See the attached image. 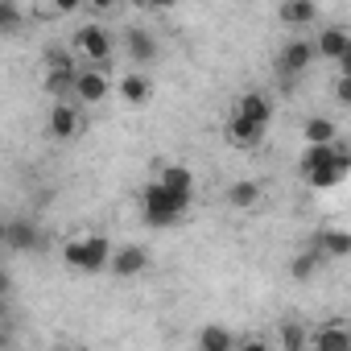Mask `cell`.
I'll return each mask as SVG.
<instances>
[{
    "mask_svg": "<svg viewBox=\"0 0 351 351\" xmlns=\"http://www.w3.org/2000/svg\"><path fill=\"white\" fill-rule=\"evenodd\" d=\"M347 173H351V149H339V157H330L326 165H318V169L306 173V182L314 191H330V186H339L347 178Z\"/></svg>",
    "mask_w": 351,
    "mask_h": 351,
    "instance_id": "9",
    "label": "cell"
},
{
    "mask_svg": "<svg viewBox=\"0 0 351 351\" xmlns=\"http://www.w3.org/2000/svg\"><path fill=\"white\" fill-rule=\"evenodd\" d=\"M54 9H58V13H66V17H75L79 9H87V0H54Z\"/></svg>",
    "mask_w": 351,
    "mask_h": 351,
    "instance_id": "29",
    "label": "cell"
},
{
    "mask_svg": "<svg viewBox=\"0 0 351 351\" xmlns=\"http://www.w3.org/2000/svg\"><path fill=\"white\" fill-rule=\"evenodd\" d=\"M75 83H79V71H58V66H46L42 75V87L50 99H71L75 95Z\"/></svg>",
    "mask_w": 351,
    "mask_h": 351,
    "instance_id": "18",
    "label": "cell"
},
{
    "mask_svg": "<svg viewBox=\"0 0 351 351\" xmlns=\"http://www.w3.org/2000/svg\"><path fill=\"white\" fill-rule=\"evenodd\" d=\"M112 87H116V83L108 79V71L91 62L87 71H79V83H75V99L91 108V104H104V99L112 95Z\"/></svg>",
    "mask_w": 351,
    "mask_h": 351,
    "instance_id": "6",
    "label": "cell"
},
{
    "mask_svg": "<svg viewBox=\"0 0 351 351\" xmlns=\"http://www.w3.org/2000/svg\"><path fill=\"white\" fill-rule=\"evenodd\" d=\"M112 252H116V244H112L108 236H99V232L75 236V240L62 244V261H66L71 269H79V273H104V269L112 265Z\"/></svg>",
    "mask_w": 351,
    "mask_h": 351,
    "instance_id": "1",
    "label": "cell"
},
{
    "mask_svg": "<svg viewBox=\"0 0 351 351\" xmlns=\"http://www.w3.org/2000/svg\"><path fill=\"white\" fill-rule=\"evenodd\" d=\"M83 108H87V104H79L75 95H71V99H54V108H50V136H54V141H75V136L87 128Z\"/></svg>",
    "mask_w": 351,
    "mask_h": 351,
    "instance_id": "4",
    "label": "cell"
},
{
    "mask_svg": "<svg viewBox=\"0 0 351 351\" xmlns=\"http://www.w3.org/2000/svg\"><path fill=\"white\" fill-rule=\"evenodd\" d=\"M149 5H153V9H173L178 0H149Z\"/></svg>",
    "mask_w": 351,
    "mask_h": 351,
    "instance_id": "32",
    "label": "cell"
},
{
    "mask_svg": "<svg viewBox=\"0 0 351 351\" xmlns=\"http://www.w3.org/2000/svg\"><path fill=\"white\" fill-rule=\"evenodd\" d=\"M116 5H120V0H87V9H91V13H112Z\"/></svg>",
    "mask_w": 351,
    "mask_h": 351,
    "instance_id": "30",
    "label": "cell"
},
{
    "mask_svg": "<svg viewBox=\"0 0 351 351\" xmlns=\"http://www.w3.org/2000/svg\"><path fill=\"white\" fill-rule=\"evenodd\" d=\"M75 58H79L75 46H71V50H62V46H50V50H46V66H58V71H79Z\"/></svg>",
    "mask_w": 351,
    "mask_h": 351,
    "instance_id": "27",
    "label": "cell"
},
{
    "mask_svg": "<svg viewBox=\"0 0 351 351\" xmlns=\"http://www.w3.org/2000/svg\"><path fill=\"white\" fill-rule=\"evenodd\" d=\"M302 141H306V145H330V141H339V120H330V116H310V120L302 124Z\"/></svg>",
    "mask_w": 351,
    "mask_h": 351,
    "instance_id": "21",
    "label": "cell"
},
{
    "mask_svg": "<svg viewBox=\"0 0 351 351\" xmlns=\"http://www.w3.org/2000/svg\"><path fill=\"white\" fill-rule=\"evenodd\" d=\"M265 124H256V120H248L244 112H236L232 108V116H228V124H223V141L228 145H236V149H256L261 141H265Z\"/></svg>",
    "mask_w": 351,
    "mask_h": 351,
    "instance_id": "7",
    "label": "cell"
},
{
    "mask_svg": "<svg viewBox=\"0 0 351 351\" xmlns=\"http://www.w3.org/2000/svg\"><path fill=\"white\" fill-rule=\"evenodd\" d=\"M335 99L351 108V75H339V83H335Z\"/></svg>",
    "mask_w": 351,
    "mask_h": 351,
    "instance_id": "28",
    "label": "cell"
},
{
    "mask_svg": "<svg viewBox=\"0 0 351 351\" xmlns=\"http://www.w3.org/2000/svg\"><path fill=\"white\" fill-rule=\"evenodd\" d=\"M240 339L228 326H203L199 330V351H236Z\"/></svg>",
    "mask_w": 351,
    "mask_h": 351,
    "instance_id": "24",
    "label": "cell"
},
{
    "mask_svg": "<svg viewBox=\"0 0 351 351\" xmlns=\"http://www.w3.org/2000/svg\"><path fill=\"white\" fill-rule=\"evenodd\" d=\"M5 248L9 252H34L42 248V232L34 219H9L5 223Z\"/></svg>",
    "mask_w": 351,
    "mask_h": 351,
    "instance_id": "11",
    "label": "cell"
},
{
    "mask_svg": "<svg viewBox=\"0 0 351 351\" xmlns=\"http://www.w3.org/2000/svg\"><path fill=\"white\" fill-rule=\"evenodd\" d=\"M322 261H326V256H322V248H314V244H310L306 252H298V256L289 261V277H293V281H310V277L322 269Z\"/></svg>",
    "mask_w": 351,
    "mask_h": 351,
    "instance_id": "23",
    "label": "cell"
},
{
    "mask_svg": "<svg viewBox=\"0 0 351 351\" xmlns=\"http://www.w3.org/2000/svg\"><path fill=\"white\" fill-rule=\"evenodd\" d=\"M314 46H318V58L339 62V58L351 50V34H347V29H339V25H330V29H322V34L314 38Z\"/></svg>",
    "mask_w": 351,
    "mask_h": 351,
    "instance_id": "15",
    "label": "cell"
},
{
    "mask_svg": "<svg viewBox=\"0 0 351 351\" xmlns=\"http://www.w3.org/2000/svg\"><path fill=\"white\" fill-rule=\"evenodd\" d=\"M71 46H75V54H79V58H87V62H95V66H108V62L116 58V38H112L99 21L83 25V29L71 38Z\"/></svg>",
    "mask_w": 351,
    "mask_h": 351,
    "instance_id": "3",
    "label": "cell"
},
{
    "mask_svg": "<svg viewBox=\"0 0 351 351\" xmlns=\"http://www.w3.org/2000/svg\"><path fill=\"white\" fill-rule=\"evenodd\" d=\"M277 347H285V351H302V347H310V330H306L302 322H281V330H277Z\"/></svg>",
    "mask_w": 351,
    "mask_h": 351,
    "instance_id": "25",
    "label": "cell"
},
{
    "mask_svg": "<svg viewBox=\"0 0 351 351\" xmlns=\"http://www.w3.org/2000/svg\"><path fill=\"white\" fill-rule=\"evenodd\" d=\"M261 195H265V191H261V182L240 178V182H232V186H228V195H223V199H228V207H232V211H252V207L261 203Z\"/></svg>",
    "mask_w": 351,
    "mask_h": 351,
    "instance_id": "20",
    "label": "cell"
},
{
    "mask_svg": "<svg viewBox=\"0 0 351 351\" xmlns=\"http://www.w3.org/2000/svg\"><path fill=\"white\" fill-rule=\"evenodd\" d=\"M186 211H191V199L165 191L161 182H149V186H145V195H141V215H145V223H149V228H173Z\"/></svg>",
    "mask_w": 351,
    "mask_h": 351,
    "instance_id": "2",
    "label": "cell"
},
{
    "mask_svg": "<svg viewBox=\"0 0 351 351\" xmlns=\"http://www.w3.org/2000/svg\"><path fill=\"white\" fill-rule=\"evenodd\" d=\"M314 58H318V46H314L310 38H289V42L281 46V54H277V71H281L285 79H298Z\"/></svg>",
    "mask_w": 351,
    "mask_h": 351,
    "instance_id": "5",
    "label": "cell"
},
{
    "mask_svg": "<svg viewBox=\"0 0 351 351\" xmlns=\"http://www.w3.org/2000/svg\"><path fill=\"white\" fill-rule=\"evenodd\" d=\"M339 141H330V145H306L302 149V157H298V178H306L310 169H318V165H326L330 157H339Z\"/></svg>",
    "mask_w": 351,
    "mask_h": 351,
    "instance_id": "22",
    "label": "cell"
},
{
    "mask_svg": "<svg viewBox=\"0 0 351 351\" xmlns=\"http://www.w3.org/2000/svg\"><path fill=\"white\" fill-rule=\"evenodd\" d=\"M277 17H281V25L285 29H310L314 21H318V5L314 0H281V9H277Z\"/></svg>",
    "mask_w": 351,
    "mask_h": 351,
    "instance_id": "12",
    "label": "cell"
},
{
    "mask_svg": "<svg viewBox=\"0 0 351 351\" xmlns=\"http://www.w3.org/2000/svg\"><path fill=\"white\" fill-rule=\"evenodd\" d=\"M116 91H120V99H124L128 108H145V104L153 99V79H149L141 66H132L128 75H120Z\"/></svg>",
    "mask_w": 351,
    "mask_h": 351,
    "instance_id": "10",
    "label": "cell"
},
{
    "mask_svg": "<svg viewBox=\"0 0 351 351\" xmlns=\"http://www.w3.org/2000/svg\"><path fill=\"white\" fill-rule=\"evenodd\" d=\"M236 112H244L248 120H256V124L269 128V120H273V99H269L265 91H244V95L236 99Z\"/></svg>",
    "mask_w": 351,
    "mask_h": 351,
    "instance_id": "19",
    "label": "cell"
},
{
    "mask_svg": "<svg viewBox=\"0 0 351 351\" xmlns=\"http://www.w3.org/2000/svg\"><path fill=\"white\" fill-rule=\"evenodd\" d=\"M157 182H161L165 191H173V195H182V199H195V173H191L186 165H161Z\"/></svg>",
    "mask_w": 351,
    "mask_h": 351,
    "instance_id": "17",
    "label": "cell"
},
{
    "mask_svg": "<svg viewBox=\"0 0 351 351\" xmlns=\"http://www.w3.org/2000/svg\"><path fill=\"white\" fill-rule=\"evenodd\" d=\"M145 269H149V248H145V244H120V248L112 252V265H108V273L120 277V281L141 277Z\"/></svg>",
    "mask_w": 351,
    "mask_h": 351,
    "instance_id": "8",
    "label": "cell"
},
{
    "mask_svg": "<svg viewBox=\"0 0 351 351\" xmlns=\"http://www.w3.org/2000/svg\"><path fill=\"white\" fill-rule=\"evenodd\" d=\"M310 347L318 351H347L351 347V322H326L310 335Z\"/></svg>",
    "mask_w": 351,
    "mask_h": 351,
    "instance_id": "14",
    "label": "cell"
},
{
    "mask_svg": "<svg viewBox=\"0 0 351 351\" xmlns=\"http://www.w3.org/2000/svg\"><path fill=\"white\" fill-rule=\"evenodd\" d=\"M314 248H322L326 261H343V256H351V232L347 228H326V232H318Z\"/></svg>",
    "mask_w": 351,
    "mask_h": 351,
    "instance_id": "16",
    "label": "cell"
},
{
    "mask_svg": "<svg viewBox=\"0 0 351 351\" xmlns=\"http://www.w3.org/2000/svg\"><path fill=\"white\" fill-rule=\"evenodd\" d=\"M0 29H5V38H13L21 29V9H17V0H5L0 5Z\"/></svg>",
    "mask_w": 351,
    "mask_h": 351,
    "instance_id": "26",
    "label": "cell"
},
{
    "mask_svg": "<svg viewBox=\"0 0 351 351\" xmlns=\"http://www.w3.org/2000/svg\"><path fill=\"white\" fill-rule=\"evenodd\" d=\"M124 50H128L132 66H149V62L157 58V38H153L149 29H141V25H128V34H124Z\"/></svg>",
    "mask_w": 351,
    "mask_h": 351,
    "instance_id": "13",
    "label": "cell"
},
{
    "mask_svg": "<svg viewBox=\"0 0 351 351\" xmlns=\"http://www.w3.org/2000/svg\"><path fill=\"white\" fill-rule=\"evenodd\" d=\"M339 71H343V75H351V50H347V54L339 58Z\"/></svg>",
    "mask_w": 351,
    "mask_h": 351,
    "instance_id": "31",
    "label": "cell"
}]
</instances>
